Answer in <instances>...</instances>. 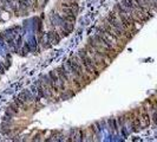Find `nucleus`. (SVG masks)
<instances>
[{
    "label": "nucleus",
    "instance_id": "6",
    "mask_svg": "<svg viewBox=\"0 0 157 142\" xmlns=\"http://www.w3.org/2000/svg\"><path fill=\"white\" fill-rule=\"evenodd\" d=\"M57 31H58V33L60 34V37H62V38H64V37H67V36L71 33L70 31L65 30V29H64V27H62V26H58V30H57Z\"/></svg>",
    "mask_w": 157,
    "mask_h": 142
},
{
    "label": "nucleus",
    "instance_id": "5",
    "mask_svg": "<svg viewBox=\"0 0 157 142\" xmlns=\"http://www.w3.org/2000/svg\"><path fill=\"white\" fill-rule=\"evenodd\" d=\"M108 124L110 127V129L113 132V133H117L118 129H119V127H118V123H117V118L116 117H110L108 118Z\"/></svg>",
    "mask_w": 157,
    "mask_h": 142
},
{
    "label": "nucleus",
    "instance_id": "3",
    "mask_svg": "<svg viewBox=\"0 0 157 142\" xmlns=\"http://www.w3.org/2000/svg\"><path fill=\"white\" fill-rule=\"evenodd\" d=\"M19 109H20V108L17 105L16 103L13 102L8 105L7 110H6V114H7L10 117H13V116H17V115L19 114Z\"/></svg>",
    "mask_w": 157,
    "mask_h": 142
},
{
    "label": "nucleus",
    "instance_id": "1",
    "mask_svg": "<svg viewBox=\"0 0 157 142\" xmlns=\"http://www.w3.org/2000/svg\"><path fill=\"white\" fill-rule=\"evenodd\" d=\"M77 55H78L82 64L84 65V68H85V70H86L87 73H89L94 79L97 78V77L101 75V71L97 69L94 58L89 55V52H87L84 47H82L78 52H77Z\"/></svg>",
    "mask_w": 157,
    "mask_h": 142
},
{
    "label": "nucleus",
    "instance_id": "2",
    "mask_svg": "<svg viewBox=\"0 0 157 142\" xmlns=\"http://www.w3.org/2000/svg\"><path fill=\"white\" fill-rule=\"evenodd\" d=\"M46 36H47L48 41H50L52 45H57V44H59V41L62 40V37H60V34L58 33L57 30H51V31H48Z\"/></svg>",
    "mask_w": 157,
    "mask_h": 142
},
{
    "label": "nucleus",
    "instance_id": "4",
    "mask_svg": "<svg viewBox=\"0 0 157 142\" xmlns=\"http://www.w3.org/2000/svg\"><path fill=\"white\" fill-rule=\"evenodd\" d=\"M18 97H20L26 104H29V103L32 101V98H33V96H32V94L29 91V90H24V91H21Z\"/></svg>",
    "mask_w": 157,
    "mask_h": 142
}]
</instances>
